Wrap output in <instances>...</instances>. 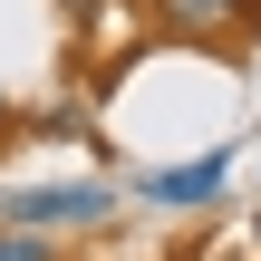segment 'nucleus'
Returning a JSON list of instances; mask_svg holds the SVG:
<instances>
[{"label": "nucleus", "instance_id": "f257e3e1", "mask_svg": "<svg viewBox=\"0 0 261 261\" xmlns=\"http://www.w3.org/2000/svg\"><path fill=\"white\" fill-rule=\"evenodd\" d=\"M0 213H10V223H29V232H68V223H107V213H116V194H107V184H10V194H0Z\"/></svg>", "mask_w": 261, "mask_h": 261}, {"label": "nucleus", "instance_id": "f03ea898", "mask_svg": "<svg viewBox=\"0 0 261 261\" xmlns=\"http://www.w3.org/2000/svg\"><path fill=\"white\" fill-rule=\"evenodd\" d=\"M232 184V155H194V165H165V174H145V203H165V213H194V203H213Z\"/></svg>", "mask_w": 261, "mask_h": 261}, {"label": "nucleus", "instance_id": "7ed1b4c3", "mask_svg": "<svg viewBox=\"0 0 261 261\" xmlns=\"http://www.w3.org/2000/svg\"><path fill=\"white\" fill-rule=\"evenodd\" d=\"M155 10H165L184 39H223V29H242V19H232V0H155Z\"/></svg>", "mask_w": 261, "mask_h": 261}, {"label": "nucleus", "instance_id": "20e7f679", "mask_svg": "<svg viewBox=\"0 0 261 261\" xmlns=\"http://www.w3.org/2000/svg\"><path fill=\"white\" fill-rule=\"evenodd\" d=\"M0 261H48V232H29V223H10V232H0Z\"/></svg>", "mask_w": 261, "mask_h": 261}, {"label": "nucleus", "instance_id": "39448f33", "mask_svg": "<svg viewBox=\"0 0 261 261\" xmlns=\"http://www.w3.org/2000/svg\"><path fill=\"white\" fill-rule=\"evenodd\" d=\"M232 19H261V0H232Z\"/></svg>", "mask_w": 261, "mask_h": 261}, {"label": "nucleus", "instance_id": "423d86ee", "mask_svg": "<svg viewBox=\"0 0 261 261\" xmlns=\"http://www.w3.org/2000/svg\"><path fill=\"white\" fill-rule=\"evenodd\" d=\"M252 252H261V203H252Z\"/></svg>", "mask_w": 261, "mask_h": 261}]
</instances>
